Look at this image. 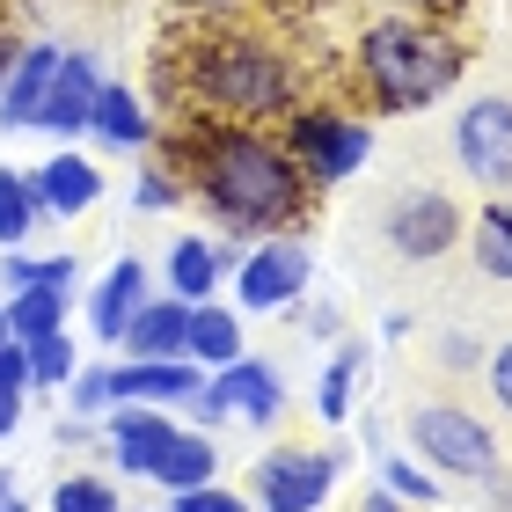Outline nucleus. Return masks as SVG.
I'll return each mask as SVG.
<instances>
[{
	"label": "nucleus",
	"instance_id": "2",
	"mask_svg": "<svg viewBox=\"0 0 512 512\" xmlns=\"http://www.w3.org/2000/svg\"><path fill=\"white\" fill-rule=\"evenodd\" d=\"M183 96H191L205 118L271 125L300 103V66L278 37L249 30V22H213V30L191 37V52H183Z\"/></svg>",
	"mask_w": 512,
	"mask_h": 512
},
{
	"label": "nucleus",
	"instance_id": "32",
	"mask_svg": "<svg viewBox=\"0 0 512 512\" xmlns=\"http://www.w3.org/2000/svg\"><path fill=\"white\" fill-rule=\"evenodd\" d=\"M483 388H491V403L512 417V337L498 344V352H483Z\"/></svg>",
	"mask_w": 512,
	"mask_h": 512
},
{
	"label": "nucleus",
	"instance_id": "28",
	"mask_svg": "<svg viewBox=\"0 0 512 512\" xmlns=\"http://www.w3.org/2000/svg\"><path fill=\"white\" fill-rule=\"evenodd\" d=\"M381 491H395L403 505H432L439 498V476L417 454H381Z\"/></svg>",
	"mask_w": 512,
	"mask_h": 512
},
{
	"label": "nucleus",
	"instance_id": "17",
	"mask_svg": "<svg viewBox=\"0 0 512 512\" xmlns=\"http://www.w3.org/2000/svg\"><path fill=\"white\" fill-rule=\"evenodd\" d=\"M147 293H154L147 264H139V256H118V264L96 278V293H88V330H96L103 344H118L125 322L139 315V300H147Z\"/></svg>",
	"mask_w": 512,
	"mask_h": 512
},
{
	"label": "nucleus",
	"instance_id": "19",
	"mask_svg": "<svg viewBox=\"0 0 512 512\" xmlns=\"http://www.w3.org/2000/svg\"><path fill=\"white\" fill-rule=\"evenodd\" d=\"M198 381H205V366H198V359H125V366H118V403L176 410Z\"/></svg>",
	"mask_w": 512,
	"mask_h": 512
},
{
	"label": "nucleus",
	"instance_id": "11",
	"mask_svg": "<svg viewBox=\"0 0 512 512\" xmlns=\"http://www.w3.org/2000/svg\"><path fill=\"white\" fill-rule=\"evenodd\" d=\"M59 59H66V44H52V37L22 44V59L8 66V81H0V132H37L44 96H52V81H59Z\"/></svg>",
	"mask_w": 512,
	"mask_h": 512
},
{
	"label": "nucleus",
	"instance_id": "26",
	"mask_svg": "<svg viewBox=\"0 0 512 512\" xmlns=\"http://www.w3.org/2000/svg\"><path fill=\"white\" fill-rule=\"evenodd\" d=\"M66 410H74L81 425L110 417V410H118V366H74V381H66Z\"/></svg>",
	"mask_w": 512,
	"mask_h": 512
},
{
	"label": "nucleus",
	"instance_id": "31",
	"mask_svg": "<svg viewBox=\"0 0 512 512\" xmlns=\"http://www.w3.org/2000/svg\"><path fill=\"white\" fill-rule=\"evenodd\" d=\"M161 512H249V498L227 491V483L213 476V483H191V491H169V505H161Z\"/></svg>",
	"mask_w": 512,
	"mask_h": 512
},
{
	"label": "nucleus",
	"instance_id": "18",
	"mask_svg": "<svg viewBox=\"0 0 512 512\" xmlns=\"http://www.w3.org/2000/svg\"><path fill=\"white\" fill-rule=\"evenodd\" d=\"M235 264H242V242H227V235H220V242L183 235V242L169 249V293L198 308V300H213V286H220V278L235 271Z\"/></svg>",
	"mask_w": 512,
	"mask_h": 512
},
{
	"label": "nucleus",
	"instance_id": "34",
	"mask_svg": "<svg viewBox=\"0 0 512 512\" xmlns=\"http://www.w3.org/2000/svg\"><path fill=\"white\" fill-rule=\"evenodd\" d=\"M439 366H454V374H469V366H483V344L469 330H454V337H439Z\"/></svg>",
	"mask_w": 512,
	"mask_h": 512
},
{
	"label": "nucleus",
	"instance_id": "6",
	"mask_svg": "<svg viewBox=\"0 0 512 512\" xmlns=\"http://www.w3.org/2000/svg\"><path fill=\"white\" fill-rule=\"evenodd\" d=\"M344 476V447H271L249 469V512H322Z\"/></svg>",
	"mask_w": 512,
	"mask_h": 512
},
{
	"label": "nucleus",
	"instance_id": "25",
	"mask_svg": "<svg viewBox=\"0 0 512 512\" xmlns=\"http://www.w3.org/2000/svg\"><path fill=\"white\" fill-rule=\"evenodd\" d=\"M37 220H44L37 213V183L22 169H0V249H22Z\"/></svg>",
	"mask_w": 512,
	"mask_h": 512
},
{
	"label": "nucleus",
	"instance_id": "21",
	"mask_svg": "<svg viewBox=\"0 0 512 512\" xmlns=\"http://www.w3.org/2000/svg\"><path fill=\"white\" fill-rule=\"evenodd\" d=\"M469 256L483 278H498V286H512V191H491L469 213Z\"/></svg>",
	"mask_w": 512,
	"mask_h": 512
},
{
	"label": "nucleus",
	"instance_id": "37",
	"mask_svg": "<svg viewBox=\"0 0 512 512\" xmlns=\"http://www.w3.org/2000/svg\"><path fill=\"white\" fill-rule=\"evenodd\" d=\"M337 330H344L337 308H315V315H308V337H337Z\"/></svg>",
	"mask_w": 512,
	"mask_h": 512
},
{
	"label": "nucleus",
	"instance_id": "1",
	"mask_svg": "<svg viewBox=\"0 0 512 512\" xmlns=\"http://www.w3.org/2000/svg\"><path fill=\"white\" fill-rule=\"evenodd\" d=\"M183 169V191H191L213 227L227 242H264V235H293L300 220H308V176H300V161L278 147L264 125H227V118H205L191 125L176 154Z\"/></svg>",
	"mask_w": 512,
	"mask_h": 512
},
{
	"label": "nucleus",
	"instance_id": "38",
	"mask_svg": "<svg viewBox=\"0 0 512 512\" xmlns=\"http://www.w3.org/2000/svg\"><path fill=\"white\" fill-rule=\"evenodd\" d=\"M22 425V395H0V439H8Z\"/></svg>",
	"mask_w": 512,
	"mask_h": 512
},
{
	"label": "nucleus",
	"instance_id": "43",
	"mask_svg": "<svg viewBox=\"0 0 512 512\" xmlns=\"http://www.w3.org/2000/svg\"><path fill=\"white\" fill-rule=\"evenodd\" d=\"M0 512H30V505H15V498H0Z\"/></svg>",
	"mask_w": 512,
	"mask_h": 512
},
{
	"label": "nucleus",
	"instance_id": "22",
	"mask_svg": "<svg viewBox=\"0 0 512 512\" xmlns=\"http://www.w3.org/2000/svg\"><path fill=\"white\" fill-rule=\"evenodd\" d=\"M242 352H249V344H242V315L220 308V300H198V308H191V344H183V359H198L205 374H213V366L242 359Z\"/></svg>",
	"mask_w": 512,
	"mask_h": 512
},
{
	"label": "nucleus",
	"instance_id": "9",
	"mask_svg": "<svg viewBox=\"0 0 512 512\" xmlns=\"http://www.w3.org/2000/svg\"><path fill=\"white\" fill-rule=\"evenodd\" d=\"M454 169L483 198L512 191V96H469L454 110Z\"/></svg>",
	"mask_w": 512,
	"mask_h": 512
},
{
	"label": "nucleus",
	"instance_id": "35",
	"mask_svg": "<svg viewBox=\"0 0 512 512\" xmlns=\"http://www.w3.org/2000/svg\"><path fill=\"white\" fill-rule=\"evenodd\" d=\"M381 8H403V15H432V22H461L469 0H381Z\"/></svg>",
	"mask_w": 512,
	"mask_h": 512
},
{
	"label": "nucleus",
	"instance_id": "4",
	"mask_svg": "<svg viewBox=\"0 0 512 512\" xmlns=\"http://www.w3.org/2000/svg\"><path fill=\"white\" fill-rule=\"evenodd\" d=\"M278 147L300 161L308 191H337V183H352L374 161V125L337 110V103H293L278 118Z\"/></svg>",
	"mask_w": 512,
	"mask_h": 512
},
{
	"label": "nucleus",
	"instance_id": "10",
	"mask_svg": "<svg viewBox=\"0 0 512 512\" xmlns=\"http://www.w3.org/2000/svg\"><path fill=\"white\" fill-rule=\"evenodd\" d=\"M205 388H213V403H220V417L227 425H278L286 417V374H278L271 359H227V366H213L205 374Z\"/></svg>",
	"mask_w": 512,
	"mask_h": 512
},
{
	"label": "nucleus",
	"instance_id": "14",
	"mask_svg": "<svg viewBox=\"0 0 512 512\" xmlns=\"http://www.w3.org/2000/svg\"><path fill=\"white\" fill-rule=\"evenodd\" d=\"M88 139H96L103 154H139V147L154 139L147 96L125 88V81H103V88H96V110H88Z\"/></svg>",
	"mask_w": 512,
	"mask_h": 512
},
{
	"label": "nucleus",
	"instance_id": "41",
	"mask_svg": "<svg viewBox=\"0 0 512 512\" xmlns=\"http://www.w3.org/2000/svg\"><path fill=\"white\" fill-rule=\"evenodd\" d=\"M8 344H15V330H8V308H0V352H8Z\"/></svg>",
	"mask_w": 512,
	"mask_h": 512
},
{
	"label": "nucleus",
	"instance_id": "36",
	"mask_svg": "<svg viewBox=\"0 0 512 512\" xmlns=\"http://www.w3.org/2000/svg\"><path fill=\"white\" fill-rule=\"evenodd\" d=\"M359 512H417V505H403V498H395V491H381V483H374V491H366V498H359Z\"/></svg>",
	"mask_w": 512,
	"mask_h": 512
},
{
	"label": "nucleus",
	"instance_id": "33",
	"mask_svg": "<svg viewBox=\"0 0 512 512\" xmlns=\"http://www.w3.org/2000/svg\"><path fill=\"white\" fill-rule=\"evenodd\" d=\"M176 15H191V22H205V30H213V22H242L249 15V0H169Z\"/></svg>",
	"mask_w": 512,
	"mask_h": 512
},
{
	"label": "nucleus",
	"instance_id": "30",
	"mask_svg": "<svg viewBox=\"0 0 512 512\" xmlns=\"http://www.w3.org/2000/svg\"><path fill=\"white\" fill-rule=\"evenodd\" d=\"M183 198V169H139L132 176V213H169Z\"/></svg>",
	"mask_w": 512,
	"mask_h": 512
},
{
	"label": "nucleus",
	"instance_id": "29",
	"mask_svg": "<svg viewBox=\"0 0 512 512\" xmlns=\"http://www.w3.org/2000/svg\"><path fill=\"white\" fill-rule=\"evenodd\" d=\"M52 512H125V498H118V483H103V476H66L52 491Z\"/></svg>",
	"mask_w": 512,
	"mask_h": 512
},
{
	"label": "nucleus",
	"instance_id": "5",
	"mask_svg": "<svg viewBox=\"0 0 512 512\" xmlns=\"http://www.w3.org/2000/svg\"><path fill=\"white\" fill-rule=\"evenodd\" d=\"M403 439H410V454L425 461L439 483H491L498 461H505L498 454V432L483 425L469 403H417Z\"/></svg>",
	"mask_w": 512,
	"mask_h": 512
},
{
	"label": "nucleus",
	"instance_id": "23",
	"mask_svg": "<svg viewBox=\"0 0 512 512\" xmlns=\"http://www.w3.org/2000/svg\"><path fill=\"white\" fill-rule=\"evenodd\" d=\"M359 381H366V352H359V344H337L330 366H322V381H315V417H322V425H344V417H352Z\"/></svg>",
	"mask_w": 512,
	"mask_h": 512
},
{
	"label": "nucleus",
	"instance_id": "20",
	"mask_svg": "<svg viewBox=\"0 0 512 512\" xmlns=\"http://www.w3.org/2000/svg\"><path fill=\"white\" fill-rule=\"evenodd\" d=\"M213 476H220V432L176 425V439L161 447V461H154L147 483H161V491H191V483H213Z\"/></svg>",
	"mask_w": 512,
	"mask_h": 512
},
{
	"label": "nucleus",
	"instance_id": "16",
	"mask_svg": "<svg viewBox=\"0 0 512 512\" xmlns=\"http://www.w3.org/2000/svg\"><path fill=\"white\" fill-rule=\"evenodd\" d=\"M118 344H125V359H183V344H191V300H176V293L154 300L147 293Z\"/></svg>",
	"mask_w": 512,
	"mask_h": 512
},
{
	"label": "nucleus",
	"instance_id": "13",
	"mask_svg": "<svg viewBox=\"0 0 512 512\" xmlns=\"http://www.w3.org/2000/svg\"><path fill=\"white\" fill-rule=\"evenodd\" d=\"M103 59L96 52H66L59 59V81H52V96H44V118L37 132H52V139H74L88 132V110H96V88H103Z\"/></svg>",
	"mask_w": 512,
	"mask_h": 512
},
{
	"label": "nucleus",
	"instance_id": "12",
	"mask_svg": "<svg viewBox=\"0 0 512 512\" xmlns=\"http://www.w3.org/2000/svg\"><path fill=\"white\" fill-rule=\"evenodd\" d=\"M176 439V417L154 403H118L110 410V469L118 476H154L161 447Z\"/></svg>",
	"mask_w": 512,
	"mask_h": 512
},
{
	"label": "nucleus",
	"instance_id": "39",
	"mask_svg": "<svg viewBox=\"0 0 512 512\" xmlns=\"http://www.w3.org/2000/svg\"><path fill=\"white\" fill-rule=\"evenodd\" d=\"M483 491H491V512H512V476H491Z\"/></svg>",
	"mask_w": 512,
	"mask_h": 512
},
{
	"label": "nucleus",
	"instance_id": "15",
	"mask_svg": "<svg viewBox=\"0 0 512 512\" xmlns=\"http://www.w3.org/2000/svg\"><path fill=\"white\" fill-rule=\"evenodd\" d=\"M30 183H37V213H44V220L96 213V198H103V169H96L88 154H52Z\"/></svg>",
	"mask_w": 512,
	"mask_h": 512
},
{
	"label": "nucleus",
	"instance_id": "42",
	"mask_svg": "<svg viewBox=\"0 0 512 512\" xmlns=\"http://www.w3.org/2000/svg\"><path fill=\"white\" fill-rule=\"evenodd\" d=\"M0 498H15V483H8V469H0Z\"/></svg>",
	"mask_w": 512,
	"mask_h": 512
},
{
	"label": "nucleus",
	"instance_id": "27",
	"mask_svg": "<svg viewBox=\"0 0 512 512\" xmlns=\"http://www.w3.org/2000/svg\"><path fill=\"white\" fill-rule=\"evenodd\" d=\"M22 359H30V388H66L74 381V344H66V330H52V337H30L22 344Z\"/></svg>",
	"mask_w": 512,
	"mask_h": 512
},
{
	"label": "nucleus",
	"instance_id": "7",
	"mask_svg": "<svg viewBox=\"0 0 512 512\" xmlns=\"http://www.w3.org/2000/svg\"><path fill=\"white\" fill-rule=\"evenodd\" d=\"M227 278H235V300H242L249 315H286L315 286V256H308L300 235H264V242L242 249V264L227 271Z\"/></svg>",
	"mask_w": 512,
	"mask_h": 512
},
{
	"label": "nucleus",
	"instance_id": "24",
	"mask_svg": "<svg viewBox=\"0 0 512 512\" xmlns=\"http://www.w3.org/2000/svg\"><path fill=\"white\" fill-rule=\"evenodd\" d=\"M8 330H15V344L66 330V293H52V286H22V293L8 300Z\"/></svg>",
	"mask_w": 512,
	"mask_h": 512
},
{
	"label": "nucleus",
	"instance_id": "3",
	"mask_svg": "<svg viewBox=\"0 0 512 512\" xmlns=\"http://www.w3.org/2000/svg\"><path fill=\"white\" fill-rule=\"evenodd\" d=\"M352 74H359V88H366L374 110L410 118V110H432L439 96L461 88V74H469V44H461L454 22L381 8L359 30V44H352Z\"/></svg>",
	"mask_w": 512,
	"mask_h": 512
},
{
	"label": "nucleus",
	"instance_id": "40",
	"mask_svg": "<svg viewBox=\"0 0 512 512\" xmlns=\"http://www.w3.org/2000/svg\"><path fill=\"white\" fill-rule=\"evenodd\" d=\"M22 59V37H8V30H0V81H8V66Z\"/></svg>",
	"mask_w": 512,
	"mask_h": 512
},
{
	"label": "nucleus",
	"instance_id": "8",
	"mask_svg": "<svg viewBox=\"0 0 512 512\" xmlns=\"http://www.w3.org/2000/svg\"><path fill=\"white\" fill-rule=\"evenodd\" d=\"M381 235H388V249L403 256V264H439V256L469 235V213H461V198H447L439 183H410V191L388 198Z\"/></svg>",
	"mask_w": 512,
	"mask_h": 512
}]
</instances>
